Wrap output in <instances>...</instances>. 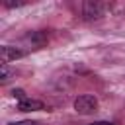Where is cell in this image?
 Returning <instances> with one entry per match:
<instances>
[{
	"label": "cell",
	"mask_w": 125,
	"mask_h": 125,
	"mask_svg": "<svg viewBox=\"0 0 125 125\" xmlns=\"http://www.w3.org/2000/svg\"><path fill=\"white\" fill-rule=\"evenodd\" d=\"M90 125H115V123H109V121H94Z\"/></svg>",
	"instance_id": "cell-8"
},
{
	"label": "cell",
	"mask_w": 125,
	"mask_h": 125,
	"mask_svg": "<svg viewBox=\"0 0 125 125\" xmlns=\"http://www.w3.org/2000/svg\"><path fill=\"white\" fill-rule=\"evenodd\" d=\"M8 125H39V123L31 121V119H25V121H16V123H8Z\"/></svg>",
	"instance_id": "cell-6"
},
{
	"label": "cell",
	"mask_w": 125,
	"mask_h": 125,
	"mask_svg": "<svg viewBox=\"0 0 125 125\" xmlns=\"http://www.w3.org/2000/svg\"><path fill=\"white\" fill-rule=\"evenodd\" d=\"M23 55H25V51H20L16 47H10V45H2L0 47V61H2V64H8L10 61L21 59Z\"/></svg>",
	"instance_id": "cell-3"
},
{
	"label": "cell",
	"mask_w": 125,
	"mask_h": 125,
	"mask_svg": "<svg viewBox=\"0 0 125 125\" xmlns=\"http://www.w3.org/2000/svg\"><path fill=\"white\" fill-rule=\"evenodd\" d=\"M96 107H98V100H96L94 96H90V94L78 96V98L74 100V109H76L78 113H82V115H90V113H94Z\"/></svg>",
	"instance_id": "cell-2"
},
{
	"label": "cell",
	"mask_w": 125,
	"mask_h": 125,
	"mask_svg": "<svg viewBox=\"0 0 125 125\" xmlns=\"http://www.w3.org/2000/svg\"><path fill=\"white\" fill-rule=\"evenodd\" d=\"M12 94H14V98H18L20 102H21V100H25V94H23V90H14Z\"/></svg>",
	"instance_id": "cell-7"
},
{
	"label": "cell",
	"mask_w": 125,
	"mask_h": 125,
	"mask_svg": "<svg viewBox=\"0 0 125 125\" xmlns=\"http://www.w3.org/2000/svg\"><path fill=\"white\" fill-rule=\"evenodd\" d=\"M0 72H2L0 80H2V82H8V78H10V70H8V64H0Z\"/></svg>",
	"instance_id": "cell-5"
},
{
	"label": "cell",
	"mask_w": 125,
	"mask_h": 125,
	"mask_svg": "<svg viewBox=\"0 0 125 125\" xmlns=\"http://www.w3.org/2000/svg\"><path fill=\"white\" fill-rule=\"evenodd\" d=\"M109 10V4L105 2H84L82 4V16L84 20H100Z\"/></svg>",
	"instance_id": "cell-1"
},
{
	"label": "cell",
	"mask_w": 125,
	"mask_h": 125,
	"mask_svg": "<svg viewBox=\"0 0 125 125\" xmlns=\"http://www.w3.org/2000/svg\"><path fill=\"white\" fill-rule=\"evenodd\" d=\"M43 107H45L43 102L31 100V98H25V100H21V102L18 104V109H20V111H39V109H43Z\"/></svg>",
	"instance_id": "cell-4"
}]
</instances>
